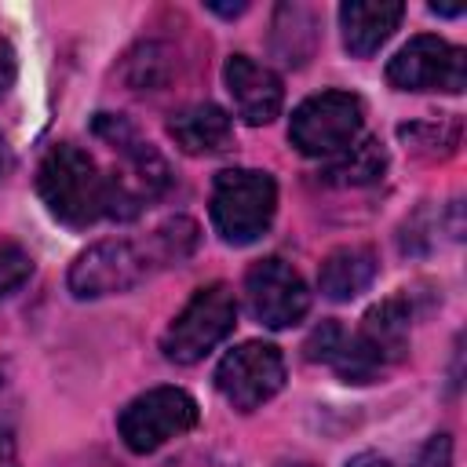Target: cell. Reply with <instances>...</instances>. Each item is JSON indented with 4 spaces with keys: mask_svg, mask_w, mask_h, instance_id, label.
Returning <instances> with one entry per match:
<instances>
[{
    "mask_svg": "<svg viewBox=\"0 0 467 467\" xmlns=\"http://www.w3.org/2000/svg\"><path fill=\"white\" fill-rule=\"evenodd\" d=\"M383 171H387V150L379 139H358L343 153L328 157V164L321 168L325 182L332 186H368L383 179Z\"/></svg>",
    "mask_w": 467,
    "mask_h": 467,
    "instance_id": "2e32d148",
    "label": "cell"
},
{
    "mask_svg": "<svg viewBox=\"0 0 467 467\" xmlns=\"http://www.w3.org/2000/svg\"><path fill=\"white\" fill-rule=\"evenodd\" d=\"M197 416L201 412H197L193 394H186L182 387H153L120 409L117 434L131 452L146 456L168 445L171 438H182L186 431H193Z\"/></svg>",
    "mask_w": 467,
    "mask_h": 467,
    "instance_id": "52a82bcc",
    "label": "cell"
},
{
    "mask_svg": "<svg viewBox=\"0 0 467 467\" xmlns=\"http://www.w3.org/2000/svg\"><path fill=\"white\" fill-rule=\"evenodd\" d=\"M379 274V259L368 244H339L317 266V288L332 303H347L361 296Z\"/></svg>",
    "mask_w": 467,
    "mask_h": 467,
    "instance_id": "5bb4252c",
    "label": "cell"
},
{
    "mask_svg": "<svg viewBox=\"0 0 467 467\" xmlns=\"http://www.w3.org/2000/svg\"><path fill=\"white\" fill-rule=\"evenodd\" d=\"M409 328H412L409 296H390L376 303L354 332L339 328L325 365H332L343 383H372L409 354Z\"/></svg>",
    "mask_w": 467,
    "mask_h": 467,
    "instance_id": "7a4b0ae2",
    "label": "cell"
},
{
    "mask_svg": "<svg viewBox=\"0 0 467 467\" xmlns=\"http://www.w3.org/2000/svg\"><path fill=\"white\" fill-rule=\"evenodd\" d=\"M29 274H33V255H29L22 244L4 241V244H0V303H4L7 296H15V292L29 281Z\"/></svg>",
    "mask_w": 467,
    "mask_h": 467,
    "instance_id": "d6986e66",
    "label": "cell"
},
{
    "mask_svg": "<svg viewBox=\"0 0 467 467\" xmlns=\"http://www.w3.org/2000/svg\"><path fill=\"white\" fill-rule=\"evenodd\" d=\"M412 467H452V438L449 434H434L427 438V445L420 449Z\"/></svg>",
    "mask_w": 467,
    "mask_h": 467,
    "instance_id": "ffe728a7",
    "label": "cell"
},
{
    "mask_svg": "<svg viewBox=\"0 0 467 467\" xmlns=\"http://www.w3.org/2000/svg\"><path fill=\"white\" fill-rule=\"evenodd\" d=\"M157 270V255L146 241H128V237H109L91 244L88 252L77 255L69 266V292L77 299H102L135 288Z\"/></svg>",
    "mask_w": 467,
    "mask_h": 467,
    "instance_id": "8992f818",
    "label": "cell"
},
{
    "mask_svg": "<svg viewBox=\"0 0 467 467\" xmlns=\"http://www.w3.org/2000/svg\"><path fill=\"white\" fill-rule=\"evenodd\" d=\"M212 226L226 244L259 241L277 212V182L259 168H226L212 182Z\"/></svg>",
    "mask_w": 467,
    "mask_h": 467,
    "instance_id": "3957f363",
    "label": "cell"
},
{
    "mask_svg": "<svg viewBox=\"0 0 467 467\" xmlns=\"http://www.w3.org/2000/svg\"><path fill=\"white\" fill-rule=\"evenodd\" d=\"M277 467H317V463H310V460H285V463H277Z\"/></svg>",
    "mask_w": 467,
    "mask_h": 467,
    "instance_id": "cb8c5ba5",
    "label": "cell"
},
{
    "mask_svg": "<svg viewBox=\"0 0 467 467\" xmlns=\"http://www.w3.org/2000/svg\"><path fill=\"white\" fill-rule=\"evenodd\" d=\"M36 193L47 212L73 230L99 219H135L146 204L128 175L102 171L99 161L77 142H58L44 153L36 168Z\"/></svg>",
    "mask_w": 467,
    "mask_h": 467,
    "instance_id": "6da1fadb",
    "label": "cell"
},
{
    "mask_svg": "<svg viewBox=\"0 0 467 467\" xmlns=\"http://www.w3.org/2000/svg\"><path fill=\"white\" fill-rule=\"evenodd\" d=\"M197 241H201V230H197V223L186 219V215H175V219L161 223V226L150 234V248H153V255H157V266H171V263L190 259L193 248H197Z\"/></svg>",
    "mask_w": 467,
    "mask_h": 467,
    "instance_id": "e0dca14e",
    "label": "cell"
},
{
    "mask_svg": "<svg viewBox=\"0 0 467 467\" xmlns=\"http://www.w3.org/2000/svg\"><path fill=\"white\" fill-rule=\"evenodd\" d=\"M168 135L175 139V146L190 157L201 153H223L234 146V120L223 106L215 102H197L186 106L182 113H175L168 120Z\"/></svg>",
    "mask_w": 467,
    "mask_h": 467,
    "instance_id": "9a60e30c",
    "label": "cell"
},
{
    "mask_svg": "<svg viewBox=\"0 0 467 467\" xmlns=\"http://www.w3.org/2000/svg\"><path fill=\"white\" fill-rule=\"evenodd\" d=\"M7 171H11V146H7V139L0 135V182L7 179Z\"/></svg>",
    "mask_w": 467,
    "mask_h": 467,
    "instance_id": "603a6c76",
    "label": "cell"
},
{
    "mask_svg": "<svg viewBox=\"0 0 467 467\" xmlns=\"http://www.w3.org/2000/svg\"><path fill=\"white\" fill-rule=\"evenodd\" d=\"M401 15H405V4H398V0H347L339 7L343 47L354 58H368L372 51H379L390 40Z\"/></svg>",
    "mask_w": 467,
    "mask_h": 467,
    "instance_id": "4fadbf2b",
    "label": "cell"
},
{
    "mask_svg": "<svg viewBox=\"0 0 467 467\" xmlns=\"http://www.w3.org/2000/svg\"><path fill=\"white\" fill-rule=\"evenodd\" d=\"M237 325V299L230 285L212 281L190 296V303L171 317V325L161 336V350L175 365H197L204 361Z\"/></svg>",
    "mask_w": 467,
    "mask_h": 467,
    "instance_id": "277c9868",
    "label": "cell"
},
{
    "mask_svg": "<svg viewBox=\"0 0 467 467\" xmlns=\"http://www.w3.org/2000/svg\"><path fill=\"white\" fill-rule=\"evenodd\" d=\"M168 51L161 44H142L135 55H128V84L135 91H153L168 77Z\"/></svg>",
    "mask_w": 467,
    "mask_h": 467,
    "instance_id": "ac0fdd59",
    "label": "cell"
},
{
    "mask_svg": "<svg viewBox=\"0 0 467 467\" xmlns=\"http://www.w3.org/2000/svg\"><path fill=\"white\" fill-rule=\"evenodd\" d=\"M387 80L398 91L460 95L467 88V51L441 36L420 33L387 62Z\"/></svg>",
    "mask_w": 467,
    "mask_h": 467,
    "instance_id": "ba28073f",
    "label": "cell"
},
{
    "mask_svg": "<svg viewBox=\"0 0 467 467\" xmlns=\"http://www.w3.org/2000/svg\"><path fill=\"white\" fill-rule=\"evenodd\" d=\"M244 303L263 328H292L310 310V288L292 263L266 255L244 274Z\"/></svg>",
    "mask_w": 467,
    "mask_h": 467,
    "instance_id": "30bf717a",
    "label": "cell"
},
{
    "mask_svg": "<svg viewBox=\"0 0 467 467\" xmlns=\"http://www.w3.org/2000/svg\"><path fill=\"white\" fill-rule=\"evenodd\" d=\"M0 467H18V449L7 427H0Z\"/></svg>",
    "mask_w": 467,
    "mask_h": 467,
    "instance_id": "44dd1931",
    "label": "cell"
},
{
    "mask_svg": "<svg viewBox=\"0 0 467 467\" xmlns=\"http://www.w3.org/2000/svg\"><path fill=\"white\" fill-rule=\"evenodd\" d=\"M343 467H390V460L379 456V452H358V456H350Z\"/></svg>",
    "mask_w": 467,
    "mask_h": 467,
    "instance_id": "7402d4cb",
    "label": "cell"
},
{
    "mask_svg": "<svg viewBox=\"0 0 467 467\" xmlns=\"http://www.w3.org/2000/svg\"><path fill=\"white\" fill-rule=\"evenodd\" d=\"M223 80L244 124H270L285 106L281 77L248 55H230L223 66Z\"/></svg>",
    "mask_w": 467,
    "mask_h": 467,
    "instance_id": "7c38bea8",
    "label": "cell"
},
{
    "mask_svg": "<svg viewBox=\"0 0 467 467\" xmlns=\"http://www.w3.org/2000/svg\"><path fill=\"white\" fill-rule=\"evenodd\" d=\"M365 106L354 91H317L292 109L288 139L303 157H336L358 142Z\"/></svg>",
    "mask_w": 467,
    "mask_h": 467,
    "instance_id": "5b68a950",
    "label": "cell"
},
{
    "mask_svg": "<svg viewBox=\"0 0 467 467\" xmlns=\"http://www.w3.org/2000/svg\"><path fill=\"white\" fill-rule=\"evenodd\" d=\"M95 135L102 139V142H109V150L113 153H120L124 161H128V168H131V186L142 193V201H153V197H161L164 190H168V182H171V171H168V161L135 131V124H128L124 117H117V113H99L95 117Z\"/></svg>",
    "mask_w": 467,
    "mask_h": 467,
    "instance_id": "8fae6325",
    "label": "cell"
},
{
    "mask_svg": "<svg viewBox=\"0 0 467 467\" xmlns=\"http://www.w3.org/2000/svg\"><path fill=\"white\" fill-rule=\"evenodd\" d=\"M285 354L274 343L248 339L219 361L215 387L226 398V405H234L237 412H252L263 409L285 387Z\"/></svg>",
    "mask_w": 467,
    "mask_h": 467,
    "instance_id": "9c48e42d",
    "label": "cell"
}]
</instances>
